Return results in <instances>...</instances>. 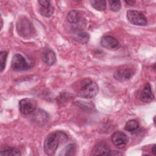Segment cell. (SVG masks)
Here are the masks:
<instances>
[{
  "mask_svg": "<svg viewBox=\"0 0 156 156\" xmlns=\"http://www.w3.org/2000/svg\"><path fill=\"white\" fill-rule=\"evenodd\" d=\"M66 19L69 23L76 24L80 20V15L76 10H71L68 13Z\"/></svg>",
  "mask_w": 156,
  "mask_h": 156,
  "instance_id": "obj_15",
  "label": "cell"
},
{
  "mask_svg": "<svg viewBox=\"0 0 156 156\" xmlns=\"http://www.w3.org/2000/svg\"><path fill=\"white\" fill-rule=\"evenodd\" d=\"M127 18L129 21L136 26H144L147 23V18L140 12L135 10H129L127 12Z\"/></svg>",
  "mask_w": 156,
  "mask_h": 156,
  "instance_id": "obj_5",
  "label": "cell"
},
{
  "mask_svg": "<svg viewBox=\"0 0 156 156\" xmlns=\"http://www.w3.org/2000/svg\"><path fill=\"white\" fill-rule=\"evenodd\" d=\"M75 39L79 42L82 44H85L88 41L90 36L88 34L85 32H79L76 35Z\"/></svg>",
  "mask_w": 156,
  "mask_h": 156,
  "instance_id": "obj_20",
  "label": "cell"
},
{
  "mask_svg": "<svg viewBox=\"0 0 156 156\" xmlns=\"http://www.w3.org/2000/svg\"><path fill=\"white\" fill-rule=\"evenodd\" d=\"M140 99L142 102L145 103L151 102L154 100V96L152 93L151 85L149 83H146L143 87L140 96Z\"/></svg>",
  "mask_w": 156,
  "mask_h": 156,
  "instance_id": "obj_12",
  "label": "cell"
},
{
  "mask_svg": "<svg viewBox=\"0 0 156 156\" xmlns=\"http://www.w3.org/2000/svg\"><path fill=\"white\" fill-rule=\"evenodd\" d=\"M110 9L113 12H118L121 8V1L118 0L109 1Z\"/></svg>",
  "mask_w": 156,
  "mask_h": 156,
  "instance_id": "obj_21",
  "label": "cell"
},
{
  "mask_svg": "<svg viewBox=\"0 0 156 156\" xmlns=\"http://www.w3.org/2000/svg\"><path fill=\"white\" fill-rule=\"evenodd\" d=\"M76 146L74 144H69L60 153V155H73L75 154Z\"/></svg>",
  "mask_w": 156,
  "mask_h": 156,
  "instance_id": "obj_18",
  "label": "cell"
},
{
  "mask_svg": "<svg viewBox=\"0 0 156 156\" xmlns=\"http://www.w3.org/2000/svg\"><path fill=\"white\" fill-rule=\"evenodd\" d=\"M112 141L116 147L122 148L127 145L129 138L124 132L121 131H116L112 134Z\"/></svg>",
  "mask_w": 156,
  "mask_h": 156,
  "instance_id": "obj_9",
  "label": "cell"
},
{
  "mask_svg": "<svg viewBox=\"0 0 156 156\" xmlns=\"http://www.w3.org/2000/svg\"><path fill=\"white\" fill-rule=\"evenodd\" d=\"M67 140V135L62 131H55L49 133L46 138L43 144V149L45 153L48 155H54L58 146L65 143Z\"/></svg>",
  "mask_w": 156,
  "mask_h": 156,
  "instance_id": "obj_1",
  "label": "cell"
},
{
  "mask_svg": "<svg viewBox=\"0 0 156 156\" xmlns=\"http://www.w3.org/2000/svg\"><path fill=\"white\" fill-rule=\"evenodd\" d=\"M98 91L97 83L89 78H85L80 82L77 94L83 98H92L98 94Z\"/></svg>",
  "mask_w": 156,
  "mask_h": 156,
  "instance_id": "obj_2",
  "label": "cell"
},
{
  "mask_svg": "<svg viewBox=\"0 0 156 156\" xmlns=\"http://www.w3.org/2000/svg\"><path fill=\"white\" fill-rule=\"evenodd\" d=\"M42 60L46 65L48 66L53 65L56 62L55 52L51 49H44L42 54Z\"/></svg>",
  "mask_w": 156,
  "mask_h": 156,
  "instance_id": "obj_13",
  "label": "cell"
},
{
  "mask_svg": "<svg viewBox=\"0 0 156 156\" xmlns=\"http://www.w3.org/2000/svg\"><path fill=\"white\" fill-rule=\"evenodd\" d=\"M33 120L38 124H45L49 119L48 113L43 110H37L32 115Z\"/></svg>",
  "mask_w": 156,
  "mask_h": 156,
  "instance_id": "obj_14",
  "label": "cell"
},
{
  "mask_svg": "<svg viewBox=\"0 0 156 156\" xmlns=\"http://www.w3.org/2000/svg\"><path fill=\"white\" fill-rule=\"evenodd\" d=\"M90 3L93 8L99 11H103L106 8V1L104 0H93Z\"/></svg>",
  "mask_w": 156,
  "mask_h": 156,
  "instance_id": "obj_17",
  "label": "cell"
},
{
  "mask_svg": "<svg viewBox=\"0 0 156 156\" xmlns=\"http://www.w3.org/2000/svg\"><path fill=\"white\" fill-rule=\"evenodd\" d=\"M38 3L40 4L39 12L45 17H50L54 12V7L49 1H38Z\"/></svg>",
  "mask_w": 156,
  "mask_h": 156,
  "instance_id": "obj_10",
  "label": "cell"
},
{
  "mask_svg": "<svg viewBox=\"0 0 156 156\" xmlns=\"http://www.w3.org/2000/svg\"><path fill=\"white\" fill-rule=\"evenodd\" d=\"M151 151L154 155H155V146L154 145L151 149Z\"/></svg>",
  "mask_w": 156,
  "mask_h": 156,
  "instance_id": "obj_24",
  "label": "cell"
},
{
  "mask_svg": "<svg viewBox=\"0 0 156 156\" xmlns=\"http://www.w3.org/2000/svg\"><path fill=\"white\" fill-rule=\"evenodd\" d=\"M12 68L16 71H21L27 70L30 68V65L25 58L20 54H16L13 55L12 62Z\"/></svg>",
  "mask_w": 156,
  "mask_h": 156,
  "instance_id": "obj_6",
  "label": "cell"
},
{
  "mask_svg": "<svg viewBox=\"0 0 156 156\" xmlns=\"http://www.w3.org/2000/svg\"><path fill=\"white\" fill-rule=\"evenodd\" d=\"M16 29L18 35L24 38H29L35 34V28L32 23L29 19L23 16L18 20Z\"/></svg>",
  "mask_w": 156,
  "mask_h": 156,
  "instance_id": "obj_3",
  "label": "cell"
},
{
  "mask_svg": "<svg viewBox=\"0 0 156 156\" xmlns=\"http://www.w3.org/2000/svg\"><path fill=\"white\" fill-rule=\"evenodd\" d=\"M121 155V154L116 151H110L108 154V155Z\"/></svg>",
  "mask_w": 156,
  "mask_h": 156,
  "instance_id": "obj_23",
  "label": "cell"
},
{
  "mask_svg": "<svg viewBox=\"0 0 156 156\" xmlns=\"http://www.w3.org/2000/svg\"><path fill=\"white\" fill-rule=\"evenodd\" d=\"M136 69L132 65H124L115 70L113 76L118 81L124 82L131 79L135 73Z\"/></svg>",
  "mask_w": 156,
  "mask_h": 156,
  "instance_id": "obj_4",
  "label": "cell"
},
{
  "mask_svg": "<svg viewBox=\"0 0 156 156\" xmlns=\"http://www.w3.org/2000/svg\"><path fill=\"white\" fill-rule=\"evenodd\" d=\"M139 127V122L135 119L129 120L124 126V129L128 132H133L136 131Z\"/></svg>",
  "mask_w": 156,
  "mask_h": 156,
  "instance_id": "obj_16",
  "label": "cell"
},
{
  "mask_svg": "<svg viewBox=\"0 0 156 156\" xmlns=\"http://www.w3.org/2000/svg\"><path fill=\"white\" fill-rule=\"evenodd\" d=\"M8 53L5 51H1L0 52V60H1V71L2 72L5 67V63L7 60Z\"/></svg>",
  "mask_w": 156,
  "mask_h": 156,
  "instance_id": "obj_22",
  "label": "cell"
},
{
  "mask_svg": "<svg viewBox=\"0 0 156 156\" xmlns=\"http://www.w3.org/2000/svg\"><path fill=\"white\" fill-rule=\"evenodd\" d=\"M110 151V146L108 143L105 141H100L94 146L91 155H108Z\"/></svg>",
  "mask_w": 156,
  "mask_h": 156,
  "instance_id": "obj_11",
  "label": "cell"
},
{
  "mask_svg": "<svg viewBox=\"0 0 156 156\" xmlns=\"http://www.w3.org/2000/svg\"><path fill=\"white\" fill-rule=\"evenodd\" d=\"M21 154L20 151L14 147H7L0 152L1 155H21Z\"/></svg>",
  "mask_w": 156,
  "mask_h": 156,
  "instance_id": "obj_19",
  "label": "cell"
},
{
  "mask_svg": "<svg viewBox=\"0 0 156 156\" xmlns=\"http://www.w3.org/2000/svg\"><path fill=\"white\" fill-rule=\"evenodd\" d=\"M36 101L30 98H24L19 102V109L23 115H29L34 112L36 108Z\"/></svg>",
  "mask_w": 156,
  "mask_h": 156,
  "instance_id": "obj_7",
  "label": "cell"
},
{
  "mask_svg": "<svg viewBox=\"0 0 156 156\" xmlns=\"http://www.w3.org/2000/svg\"><path fill=\"white\" fill-rule=\"evenodd\" d=\"M101 45L109 50H116L119 48L120 43L115 37L109 35L104 36L101 40Z\"/></svg>",
  "mask_w": 156,
  "mask_h": 156,
  "instance_id": "obj_8",
  "label": "cell"
}]
</instances>
